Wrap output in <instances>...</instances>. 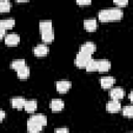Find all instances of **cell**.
<instances>
[{"label":"cell","mask_w":133,"mask_h":133,"mask_svg":"<svg viewBox=\"0 0 133 133\" xmlns=\"http://www.w3.org/2000/svg\"><path fill=\"white\" fill-rule=\"evenodd\" d=\"M124 12L121 7H106L102 8L99 11V19L102 22H107V21H114V20H119L123 17Z\"/></svg>","instance_id":"obj_1"},{"label":"cell","mask_w":133,"mask_h":133,"mask_svg":"<svg viewBox=\"0 0 133 133\" xmlns=\"http://www.w3.org/2000/svg\"><path fill=\"white\" fill-rule=\"evenodd\" d=\"M91 56L90 55H87L85 53H82V52H78L76 57H75V64L78 66V68H85L87 62L90 60Z\"/></svg>","instance_id":"obj_2"},{"label":"cell","mask_w":133,"mask_h":133,"mask_svg":"<svg viewBox=\"0 0 133 133\" xmlns=\"http://www.w3.org/2000/svg\"><path fill=\"white\" fill-rule=\"evenodd\" d=\"M96 49H97V46H96L95 43H92V42H86V43H84V44H82L80 46V50L79 51L91 56V54L96 51Z\"/></svg>","instance_id":"obj_3"},{"label":"cell","mask_w":133,"mask_h":133,"mask_svg":"<svg viewBox=\"0 0 133 133\" xmlns=\"http://www.w3.org/2000/svg\"><path fill=\"white\" fill-rule=\"evenodd\" d=\"M49 52V48L46 44H37L34 48H33V53L35 56L38 57H43L45 55H47Z\"/></svg>","instance_id":"obj_4"},{"label":"cell","mask_w":133,"mask_h":133,"mask_svg":"<svg viewBox=\"0 0 133 133\" xmlns=\"http://www.w3.org/2000/svg\"><path fill=\"white\" fill-rule=\"evenodd\" d=\"M20 35L16 32L8 33L7 35H5V44L8 46H16L20 43Z\"/></svg>","instance_id":"obj_5"},{"label":"cell","mask_w":133,"mask_h":133,"mask_svg":"<svg viewBox=\"0 0 133 133\" xmlns=\"http://www.w3.org/2000/svg\"><path fill=\"white\" fill-rule=\"evenodd\" d=\"M71 87H72V82L70 80H59L56 82V89L61 94L66 92Z\"/></svg>","instance_id":"obj_6"},{"label":"cell","mask_w":133,"mask_h":133,"mask_svg":"<svg viewBox=\"0 0 133 133\" xmlns=\"http://www.w3.org/2000/svg\"><path fill=\"white\" fill-rule=\"evenodd\" d=\"M106 109L109 112H117L122 109V104L118 100H110L106 104Z\"/></svg>","instance_id":"obj_7"},{"label":"cell","mask_w":133,"mask_h":133,"mask_svg":"<svg viewBox=\"0 0 133 133\" xmlns=\"http://www.w3.org/2000/svg\"><path fill=\"white\" fill-rule=\"evenodd\" d=\"M124 95H125V91H124V89H123L122 87H119V86L113 87V88H111V90H110V97H111L112 100H118V101H119L121 99L124 98Z\"/></svg>","instance_id":"obj_8"},{"label":"cell","mask_w":133,"mask_h":133,"mask_svg":"<svg viewBox=\"0 0 133 133\" xmlns=\"http://www.w3.org/2000/svg\"><path fill=\"white\" fill-rule=\"evenodd\" d=\"M115 82L114 77L112 76H104L100 79V84L103 88H110Z\"/></svg>","instance_id":"obj_9"},{"label":"cell","mask_w":133,"mask_h":133,"mask_svg":"<svg viewBox=\"0 0 133 133\" xmlns=\"http://www.w3.org/2000/svg\"><path fill=\"white\" fill-rule=\"evenodd\" d=\"M29 119H31L32 122L41 125V126H45L47 124V116L45 114H42V113H35V114H32Z\"/></svg>","instance_id":"obj_10"},{"label":"cell","mask_w":133,"mask_h":133,"mask_svg":"<svg viewBox=\"0 0 133 133\" xmlns=\"http://www.w3.org/2000/svg\"><path fill=\"white\" fill-rule=\"evenodd\" d=\"M43 130V126L32 122L31 119L28 118L27 121V131L29 133H39L41 131Z\"/></svg>","instance_id":"obj_11"},{"label":"cell","mask_w":133,"mask_h":133,"mask_svg":"<svg viewBox=\"0 0 133 133\" xmlns=\"http://www.w3.org/2000/svg\"><path fill=\"white\" fill-rule=\"evenodd\" d=\"M64 107V102L61 99H53L50 102V108L52 111H60Z\"/></svg>","instance_id":"obj_12"},{"label":"cell","mask_w":133,"mask_h":133,"mask_svg":"<svg viewBox=\"0 0 133 133\" xmlns=\"http://www.w3.org/2000/svg\"><path fill=\"white\" fill-rule=\"evenodd\" d=\"M25 102H26V100L23 97H14L10 100L11 106L14 108H16V109H22V108H24Z\"/></svg>","instance_id":"obj_13"},{"label":"cell","mask_w":133,"mask_h":133,"mask_svg":"<svg viewBox=\"0 0 133 133\" xmlns=\"http://www.w3.org/2000/svg\"><path fill=\"white\" fill-rule=\"evenodd\" d=\"M111 68V62L107 59H100L98 60V71L103 73L109 71Z\"/></svg>","instance_id":"obj_14"},{"label":"cell","mask_w":133,"mask_h":133,"mask_svg":"<svg viewBox=\"0 0 133 133\" xmlns=\"http://www.w3.org/2000/svg\"><path fill=\"white\" fill-rule=\"evenodd\" d=\"M39 31L45 32V31H49V30H53V26H52V21L51 20H42L39 21Z\"/></svg>","instance_id":"obj_15"},{"label":"cell","mask_w":133,"mask_h":133,"mask_svg":"<svg viewBox=\"0 0 133 133\" xmlns=\"http://www.w3.org/2000/svg\"><path fill=\"white\" fill-rule=\"evenodd\" d=\"M37 108V102L36 100H26L25 102V105H24V109L27 111V112H34Z\"/></svg>","instance_id":"obj_16"},{"label":"cell","mask_w":133,"mask_h":133,"mask_svg":"<svg viewBox=\"0 0 133 133\" xmlns=\"http://www.w3.org/2000/svg\"><path fill=\"white\" fill-rule=\"evenodd\" d=\"M83 24H84L85 29L88 30V31L96 30L97 29V26H98V23H97V20L96 19H86V20H84Z\"/></svg>","instance_id":"obj_17"},{"label":"cell","mask_w":133,"mask_h":133,"mask_svg":"<svg viewBox=\"0 0 133 133\" xmlns=\"http://www.w3.org/2000/svg\"><path fill=\"white\" fill-rule=\"evenodd\" d=\"M42 39L48 44V43H51L54 37H55V34H54V31L53 30H49V31H45V32H42Z\"/></svg>","instance_id":"obj_18"},{"label":"cell","mask_w":133,"mask_h":133,"mask_svg":"<svg viewBox=\"0 0 133 133\" xmlns=\"http://www.w3.org/2000/svg\"><path fill=\"white\" fill-rule=\"evenodd\" d=\"M25 65H26V61H25V59H22V58L15 59V60H12L11 63H10V68L14 69V70H16V71L20 70L21 68H23V66H25Z\"/></svg>","instance_id":"obj_19"},{"label":"cell","mask_w":133,"mask_h":133,"mask_svg":"<svg viewBox=\"0 0 133 133\" xmlns=\"http://www.w3.org/2000/svg\"><path fill=\"white\" fill-rule=\"evenodd\" d=\"M14 25H15V19H12V18H7V19L0 20V26H2L5 30L9 29V28H12Z\"/></svg>","instance_id":"obj_20"},{"label":"cell","mask_w":133,"mask_h":133,"mask_svg":"<svg viewBox=\"0 0 133 133\" xmlns=\"http://www.w3.org/2000/svg\"><path fill=\"white\" fill-rule=\"evenodd\" d=\"M17 75L20 79H26L30 75V70L27 65H25V66H23V68H21L20 70L17 71Z\"/></svg>","instance_id":"obj_21"},{"label":"cell","mask_w":133,"mask_h":133,"mask_svg":"<svg viewBox=\"0 0 133 133\" xmlns=\"http://www.w3.org/2000/svg\"><path fill=\"white\" fill-rule=\"evenodd\" d=\"M85 70L87 72H94V71H98V60L90 58V60L87 62Z\"/></svg>","instance_id":"obj_22"},{"label":"cell","mask_w":133,"mask_h":133,"mask_svg":"<svg viewBox=\"0 0 133 133\" xmlns=\"http://www.w3.org/2000/svg\"><path fill=\"white\" fill-rule=\"evenodd\" d=\"M11 7V2L9 0H0V11H8Z\"/></svg>","instance_id":"obj_23"},{"label":"cell","mask_w":133,"mask_h":133,"mask_svg":"<svg viewBox=\"0 0 133 133\" xmlns=\"http://www.w3.org/2000/svg\"><path fill=\"white\" fill-rule=\"evenodd\" d=\"M122 109H123V114L125 116L132 117V115H133V106L132 105H127V106H125Z\"/></svg>","instance_id":"obj_24"},{"label":"cell","mask_w":133,"mask_h":133,"mask_svg":"<svg viewBox=\"0 0 133 133\" xmlns=\"http://www.w3.org/2000/svg\"><path fill=\"white\" fill-rule=\"evenodd\" d=\"M114 3L117 5V7H123L128 4V0H114Z\"/></svg>","instance_id":"obj_25"},{"label":"cell","mask_w":133,"mask_h":133,"mask_svg":"<svg viewBox=\"0 0 133 133\" xmlns=\"http://www.w3.org/2000/svg\"><path fill=\"white\" fill-rule=\"evenodd\" d=\"M55 133H70V131H69L68 128L62 127V128H56L55 129Z\"/></svg>","instance_id":"obj_26"},{"label":"cell","mask_w":133,"mask_h":133,"mask_svg":"<svg viewBox=\"0 0 133 133\" xmlns=\"http://www.w3.org/2000/svg\"><path fill=\"white\" fill-rule=\"evenodd\" d=\"M90 0H77V3L80 4V5H87V4H90Z\"/></svg>","instance_id":"obj_27"},{"label":"cell","mask_w":133,"mask_h":133,"mask_svg":"<svg viewBox=\"0 0 133 133\" xmlns=\"http://www.w3.org/2000/svg\"><path fill=\"white\" fill-rule=\"evenodd\" d=\"M4 117H5V111L0 109V122H2L4 119Z\"/></svg>","instance_id":"obj_28"},{"label":"cell","mask_w":133,"mask_h":133,"mask_svg":"<svg viewBox=\"0 0 133 133\" xmlns=\"http://www.w3.org/2000/svg\"><path fill=\"white\" fill-rule=\"evenodd\" d=\"M4 35H5V29L2 26H0V38H2Z\"/></svg>","instance_id":"obj_29"},{"label":"cell","mask_w":133,"mask_h":133,"mask_svg":"<svg viewBox=\"0 0 133 133\" xmlns=\"http://www.w3.org/2000/svg\"><path fill=\"white\" fill-rule=\"evenodd\" d=\"M129 100H130V101H132V92H130V94H129Z\"/></svg>","instance_id":"obj_30"},{"label":"cell","mask_w":133,"mask_h":133,"mask_svg":"<svg viewBox=\"0 0 133 133\" xmlns=\"http://www.w3.org/2000/svg\"><path fill=\"white\" fill-rule=\"evenodd\" d=\"M128 133H131V132H128Z\"/></svg>","instance_id":"obj_31"}]
</instances>
